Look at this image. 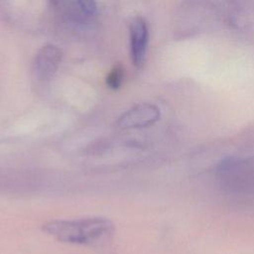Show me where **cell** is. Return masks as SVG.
Masks as SVG:
<instances>
[{
	"mask_svg": "<svg viewBox=\"0 0 254 254\" xmlns=\"http://www.w3.org/2000/svg\"><path fill=\"white\" fill-rule=\"evenodd\" d=\"M124 77V70L120 65L114 66L106 77L107 85L112 89H117L122 84Z\"/></svg>",
	"mask_w": 254,
	"mask_h": 254,
	"instance_id": "obj_6",
	"label": "cell"
},
{
	"mask_svg": "<svg viewBox=\"0 0 254 254\" xmlns=\"http://www.w3.org/2000/svg\"><path fill=\"white\" fill-rule=\"evenodd\" d=\"M217 171L220 181L228 189L246 192L253 190L254 165L252 162L228 158L219 164Z\"/></svg>",
	"mask_w": 254,
	"mask_h": 254,
	"instance_id": "obj_2",
	"label": "cell"
},
{
	"mask_svg": "<svg viewBox=\"0 0 254 254\" xmlns=\"http://www.w3.org/2000/svg\"><path fill=\"white\" fill-rule=\"evenodd\" d=\"M149 32L145 20L136 17L130 25V52L135 66L141 67L144 64L148 46Z\"/></svg>",
	"mask_w": 254,
	"mask_h": 254,
	"instance_id": "obj_5",
	"label": "cell"
},
{
	"mask_svg": "<svg viewBox=\"0 0 254 254\" xmlns=\"http://www.w3.org/2000/svg\"><path fill=\"white\" fill-rule=\"evenodd\" d=\"M42 228L59 241L79 245H96L105 242L115 230L113 222L104 217L56 219L46 222Z\"/></svg>",
	"mask_w": 254,
	"mask_h": 254,
	"instance_id": "obj_1",
	"label": "cell"
},
{
	"mask_svg": "<svg viewBox=\"0 0 254 254\" xmlns=\"http://www.w3.org/2000/svg\"><path fill=\"white\" fill-rule=\"evenodd\" d=\"M160 109L151 103L136 105L124 112L117 121L122 129L145 128L153 125L160 119Z\"/></svg>",
	"mask_w": 254,
	"mask_h": 254,
	"instance_id": "obj_4",
	"label": "cell"
},
{
	"mask_svg": "<svg viewBox=\"0 0 254 254\" xmlns=\"http://www.w3.org/2000/svg\"><path fill=\"white\" fill-rule=\"evenodd\" d=\"M76 6L81 11V13L91 16L96 12V2L95 0H76Z\"/></svg>",
	"mask_w": 254,
	"mask_h": 254,
	"instance_id": "obj_7",
	"label": "cell"
},
{
	"mask_svg": "<svg viewBox=\"0 0 254 254\" xmlns=\"http://www.w3.org/2000/svg\"><path fill=\"white\" fill-rule=\"evenodd\" d=\"M63 59L62 50L52 44L42 47L36 54L33 72L39 81H48L57 72Z\"/></svg>",
	"mask_w": 254,
	"mask_h": 254,
	"instance_id": "obj_3",
	"label": "cell"
}]
</instances>
